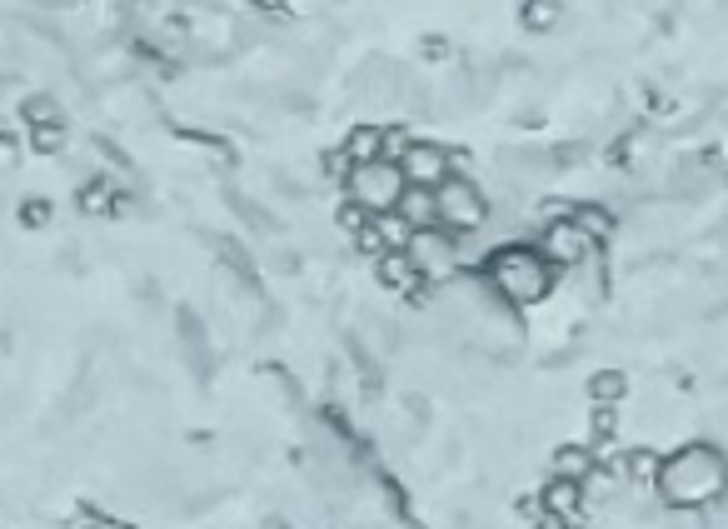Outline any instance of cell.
<instances>
[{
  "instance_id": "ba28073f",
  "label": "cell",
  "mask_w": 728,
  "mask_h": 529,
  "mask_svg": "<svg viewBox=\"0 0 728 529\" xmlns=\"http://www.w3.org/2000/svg\"><path fill=\"white\" fill-rule=\"evenodd\" d=\"M414 235H424V230H434L439 225V205H434V190H404V200H399V210H394Z\"/></svg>"
},
{
  "instance_id": "7a4b0ae2",
  "label": "cell",
  "mask_w": 728,
  "mask_h": 529,
  "mask_svg": "<svg viewBox=\"0 0 728 529\" xmlns=\"http://www.w3.org/2000/svg\"><path fill=\"white\" fill-rule=\"evenodd\" d=\"M484 275H489V285H494L504 300H514V305H539V300L554 290V265L544 260V250H524V245L494 250L489 265H484Z\"/></svg>"
},
{
  "instance_id": "5bb4252c",
  "label": "cell",
  "mask_w": 728,
  "mask_h": 529,
  "mask_svg": "<svg viewBox=\"0 0 728 529\" xmlns=\"http://www.w3.org/2000/svg\"><path fill=\"white\" fill-rule=\"evenodd\" d=\"M594 430H599V435H614V430H619V415H614L609 405H599V415H594Z\"/></svg>"
},
{
  "instance_id": "7c38bea8",
  "label": "cell",
  "mask_w": 728,
  "mask_h": 529,
  "mask_svg": "<svg viewBox=\"0 0 728 529\" xmlns=\"http://www.w3.org/2000/svg\"><path fill=\"white\" fill-rule=\"evenodd\" d=\"M659 465H664L659 455H649V450H639V455L629 460V475H634V480H644V485H654V480H659Z\"/></svg>"
},
{
  "instance_id": "3957f363",
  "label": "cell",
  "mask_w": 728,
  "mask_h": 529,
  "mask_svg": "<svg viewBox=\"0 0 728 529\" xmlns=\"http://www.w3.org/2000/svg\"><path fill=\"white\" fill-rule=\"evenodd\" d=\"M404 175H399V165H389V160H374V165H355V175H350V195H355V210H369V215H389V210H399V200H404Z\"/></svg>"
},
{
  "instance_id": "9a60e30c",
  "label": "cell",
  "mask_w": 728,
  "mask_h": 529,
  "mask_svg": "<svg viewBox=\"0 0 728 529\" xmlns=\"http://www.w3.org/2000/svg\"><path fill=\"white\" fill-rule=\"evenodd\" d=\"M554 20V5H529V25H549Z\"/></svg>"
},
{
  "instance_id": "277c9868",
  "label": "cell",
  "mask_w": 728,
  "mask_h": 529,
  "mask_svg": "<svg viewBox=\"0 0 728 529\" xmlns=\"http://www.w3.org/2000/svg\"><path fill=\"white\" fill-rule=\"evenodd\" d=\"M434 205H439V225L444 230H479L484 225V195L469 180H444L434 190Z\"/></svg>"
},
{
  "instance_id": "4fadbf2b",
  "label": "cell",
  "mask_w": 728,
  "mask_h": 529,
  "mask_svg": "<svg viewBox=\"0 0 728 529\" xmlns=\"http://www.w3.org/2000/svg\"><path fill=\"white\" fill-rule=\"evenodd\" d=\"M594 395H599V400H619V395H624V375H619V370H604V375L594 380Z\"/></svg>"
},
{
  "instance_id": "8fae6325",
  "label": "cell",
  "mask_w": 728,
  "mask_h": 529,
  "mask_svg": "<svg viewBox=\"0 0 728 529\" xmlns=\"http://www.w3.org/2000/svg\"><path fill=\"white\" fill-rule=\"evenodd\" d=\"M379 145H384V135H379V130H360V135L350 140V150H345V155H350L355 165H374V160H379Z\"/></svg>"
},
{
  "instance_id": "5b68a950",
  "label": "cell",
  "mask_w": 728,
  "mask_h": 529,
  "mask_svg": "<svg viewBox=\"0 0 728 529\" xmlns=\"http://www.w3.org/2000/svg\"><path fill=\"white\" fill-rule=\"evenodd\" d=\"M394 165H399L404 185H414V190H439L449 180V155L439 145H404Z\"/></svg>"
},
{
  "instance_id": "52a82bcc",
  "label": "cell",
  "mask_w": 728,
  "mask_h": 529,
  "mask_svg": "<svg viewBox=\"0 0 728 529\" xmlns=\"http://www.w3.org/2000/svg\"><path fill=\"white\" fill-rule=\"evenodd\" d=\"M409 265L419 270V275H449L454 270V245L444 240V235H414L409 240Z\"/></svg>"
},
{
  "instance_id": "9c48e42d",
  "label": "cell",
  "mask_w": 728,
  "mask_h": 529,
  "mask_svg": "<svg viewBox=\"0 0 728 529\" xmlns=\"http://www.w3.org/2000/svg\"><path fill=\"white\" fill-rule=\"evenodd\" d=\"M594 470V450H579V445H564L559 455H554V480H584Z\"/></svg>"
},
{
  "instance_id": "8992f818",
  "label": "cell",
  "mask_w": 728,
  "mask_h": 529,
  "mask_svg": "<svg viewBox=\"0 0 728 529\" xmlns=\"http://www.w3.org/2000/svg\"><path fill=\"white\" fill-rule=\"evenodd\" d=\"M594 250V235L579 225V220H554L549 235H544V260L559 270V265H579L584 255Z\"/></svg>"
},
{
  "instance_id": "30bf717a",
  "label": "cell",
  "mask_w": 728,
  "mask_h": 529,
  "mask_svg": "<svg viewBox=\"0 0 728 529\" xmlns=\"http://www.w3.org/2000/svg\"><path fill=\"white\" fill-rule=\"evenodd\" d=\"M579 500H584V495H579V485H574V480H554V485H549V495H544L549 515H559V520H574V515H579Z\"/></svg>"
},
{
  "instance_id": "6da1fadb",
  "label": "cell",
  "mask_w": 728,
  "mask_h": 529,
  "mask_svg": "<svg viewBox=\"0 0 728 529\" xmlns=\"http://www.w3.org/2000/svg\"><path fill=\"white\" fill-rule=\"evenodd\" d=\"M659 495L674 505V510H699V505H714L728 490V460L714 445H684L679 455H669L659 465Z\"/></svg>"
}]
</instances>
